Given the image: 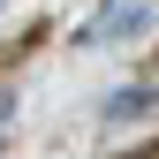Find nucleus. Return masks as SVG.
<instances>
[{
    "label": "nucleus",
    "mask_w": 159,
    "mask_h": 159,
    "mask_svg": "<svg viewBox=\"0 0 159 159\" xmlns=\"http://www.w3.org/2000/svg\"><path fill=\"white\" fill-rule=\"evenodd\" d=\"M152 106H159L152 91H114L106 98V121H136V114H152Z\"/></svg>",
    "instance_id": "obj_1"
},
{
    "label": "nucleus",
    "mask_w": 159,
    "mask_h": 159,
    "mask_svg": "<svg viewBox=\"0 0 159 159\" xmlns=\"http://www.w3.org/2000/svg\"><path fill=\"white\" fill-rule=\"evenodd\" d=\"M8 121H15V91L0 84V136H8Z\"/></svg>",
    "instance_id": "obj_2"
}]
</instances>
